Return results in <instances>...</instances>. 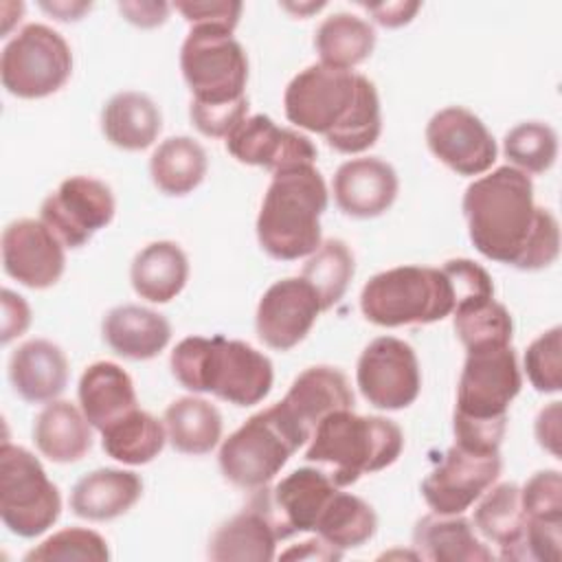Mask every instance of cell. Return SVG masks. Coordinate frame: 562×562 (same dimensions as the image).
Wrapping results in <instances>:
<instances>
[{"instance_id":"6da1fadb","label":"cell","mask_w":562,"mask_h":562,"mask_svg":"<svg viewBox=\"0 0 562 562\" xmlns=\"http://www.w3.org/2000/svg\"><path fill=\"white\" fill-rule=\"evenodd\" d=\"M474 248L518 270H542L560 255V224L533 202V182L505 165L468 184L461 202Z\"/></svg>"},{"instance_id":"7a4b0ae2","label":"cell","mask_w":562,"mask_h":562,"mask_svg":"<svg viewBox=\"0 0 562 562\" xmlns=\"http://www.w3.org/2000/svg\"><path fill=\"white\" fill-rule=\"evenodd\" d=\"M283 108L290 123L321 134L340 154L367 151L382 132L380 97L373 81L321 61L288 83Z\"/></svg>"},{"instance_id":"3957f363","label":"cell","mask_w":562,"mask_h":562,"mask_svg":"<svg viewBox=\"0 0 562 562\" xmlns=\"http://www.w3.org/2000/svg\"><path fill=\"white\" fill-rule=\"evenodd\" d=\"M452 417L454 443L498 452L507 430V408L520 393L522 375L512 345L465 349Z\"/></svg>"},{"instance_id":"277c9868","label":"cell","mask_w":562,"mask_h":562,"mask_svg":"<svg viewBox=\"0 0 562 562\" xmlns=\"http://www.w3.org/2000/svg\"><path fill=\"white\" fill-rule=\"evenodd\" d=\"M169 367L184 389L213 393L235 406L259 404L274 380L268 356L244 340L224 336L182 338L169 356Z\"/></svg>"},{"instance_id":"5b68a950","label":"cell","mask_w":562,"mask_h":562,"mask_svg":"<svg viewBox=\"0 0 562 562\" xmlns=\"http://www.w3.org/2000/svg\"><path fill=\"white\" fill-rule=\"evenodd\" d=\"M327 200L325 180L314 165L272 173L257 215L259 246L281 261L312 255L321 246V215Z\"/></svg>"},{"instance_id":"8992f818","label":"cell","mask_w":562,"mask_h":562,"mask_svg":"<svg viewBox=\"0 0 562 562\" xmlns=\"http://www.w3.org/2000/svg\"><path fill=\"white\" fill-rule=\"evenodd\" d=\"M402 448L404 435L395 422L342 408L316 426L305 459L316 463L338 487H347L364 474L393 465Z\"/></svg>"},{"instance_id":"52a82bcc","label":"cell","mask_w":562,"mask_h":562,"mask_svg":"<svg viewBox=\"0 0 562 562\" xmlns=\"http://www.w3.org/2000/svg\"><path fill=\"white\" fill-rule=\"evenodd\" d=\"M360 310L380 327L430 325L452 314L454 292L441 268L397 266L364 283Z\"/></svg>"},{"instance_id":"ba28073f","label":"cell","mask_w":562,"mask_h":562,"mask_svg":"<svg viewBox=\"0 0 562 562\" xmlns=\"http://www.w3.org/2000/svg\"><path fill=\"white\" fill-rule=\"evenodd\" d=\"M180 68L191 103L224 105L246 99L248 57L231 31L191 26L180 48Z\"/></svg>"},{"instance_id":"9c48e42d","label":"cell","mask_w":562,"mask_h":562,"mask_svg":"<svg viewBox=\"0 0 562 562\" xmlns=\"http://www.w3.org/2000/svg\"><path fill=\"white\" fill-rule=\"evenodd\" d=\"M61 514L57 485L46 476L40 459L22 446H0V518L20 538L48 531Z\"/></svg>"},{"instance_id":"30bf717a","label":"cell","mask_w":562,"mask_h":562,"mask_svg":"<svg viewBox=\"0 0 562 562\" xmlns=\"http://www.w3.org/2000/svg\"><path fill=\"white\" fill-rule=\"evenodd\" d=\"M72 72L68 42L46 24L22 26L2 48L0 79L9 94L42 99L57 92Z\"/></svg>"},{"instance_id":"8fae6325","label":"cell","mask_w":562,"mask_h":562,"mask_svg":"<svg viewBox=\"0 0 562 562\" xmlns=\"http://www.w3.org/2000/svg\"><path fill=\"white\" fill-rule=\"evenodd\" d=\"M296 450L299 446L283 430L272 408H266L222 441L217 459L226 481L255 492L266 487Z\"/></svg>"},{"instance_id":"7c38bea8","label":"cell","mask_w":562,"mask_h":562,"mask_svg":"<svg viewBox=\"0 0 562 562\" xmlns=\"http://www.w3.org/2000/svg\"><path fill=\"white\" fill-rule=\"evenodd\" d=\"M356 384L375 408L402 411L411 406L422 389L415 349L395 336L371 340L358 358Z\"/></svg>"},{"instance_id":"4fadbf2b","label":"cell","mask_w":562,"mask_h":562,"mask_svg":"<svg viewBox=\"0 0 562 562\" xmlns=\"http://www.w3.org/2000/svg\"><path fill=\"white\" fill-rule=\"evenodd\" d=\"M112 189L90 176L64 180L40 206V220L66 248H79L114 220Z\"/></svg>"},{"instance_id":"5bb4252c","label":"cell","mask_w":562,"mask_h":562,"mask_svg":"<svg viewBox=\"0 0 562 562\" xmlns=\"http://www.w3.org/2000/svg\"><path fill=\"white\" fill-rule=\"evenodd\" d=\"M270 408L301 448L329 413L353 408V393L340 369L318 364L299 373L285 397Z\"/></svg>"},{"instance_id":"9a60e30c","label":"cell","mask_w":562,"mask_h":562,"mask_svg":"<svg viewBox=\"0 0 562 562\" xmlns=\"http://www.w3.org/2000/svg\"><path fill=\"white\" fill-rule=\"evenodd\" d=\"M501 468L498 452H479L454 443L422 481V496L435 514H463L496 483Z\"/></svg>"},{"instance_id":"2e32d148","label":"cell","mask_w":562,"mask_h":562,"mask_svg":"<svg viewBox=\"0 0 562 562\" xmlns=\"http://www.w3.org/2000/svg\"><path fill=\"white\" fill-rule=\"evenodd\" d=\"M338 485L321 468H299L274 487L255 490L250 505L272 522L279 540L312 531Z\"/></svg>"},{"instance_id":"e0dca14e","label":"cell","mask_w":562,"mask_h":562,"mask_svg":"<svg viewBox=\"0 0 562 562\" xmlns=\"http://www.w3.org/2000/svg\"><path fill=\"white\" fill-rule=\"evenodd\" d=\"M426 143L435 158L459 176H481L496 160V140L485 123L461 105L432 114L426 125Z\"/></svg>"},{"instance_id":"ac0fdd59","label":"cell","mask_w":562,"mask_h":562,"mask_svg":"<svg viewBox=\"0 0 562 562\" xmlns=\"http://www.w3.org/2000/svg\"><path fill=\"white\" fill-rule=\"evenodd\" d=\"M323 312L321 299L303 277H288L272 283L255 314L259 340L277 351L296 347Z\"/></svg>"},{"instance_id":"d6986e66","label":"cell","mask_w":562,"mask_h":562,"mask_svg":"<svg viewBox=\"0 0 562 562\" xmlns=\"http://www.w3.org/2000/svg\"><path fill=\"white\" fill-rule=\"evenodd\" d=\"M64 248L42 220H15L2 231V268L18 283L44 290L64 274Z\"/></svg>"},{"instance_id":"ffe728a7","label":"cell","mask_w":562,"mask_h":562,"mask_svg":"<svg viewBox=\"0 0 562 562\" xmlns=\"http://www.w3.org/2000/svg\"><path fill=\"white\" fill-rule=\"evenodd\" d=\"M226 149L244 165L263 167L272 173L299 165H314V143L294 130L279 127L266 114L246 116L228 136Z\"/></svg>"},{"instance_id":"44dd1931","label":"cell","mask_w":562,"mask_h":562,"mask_svg":"<svg viewBox=\"0 0 562 562\" xmlns=\"http://www.w3.org/2000/svg\"><path fill=\"white\" fill-rule=\"evenodd\" d=\"M334 200L338 209L358 220H369L386 213L400 191L395 169L375 156L353 158L342 162L334 173Z\"/></svg>"},{"instance_id":"7402d4cb","label":"cell","mask_w":562,"mask_h":562,"mask_svg":"<svg viewBox=\"0 0 562 562\" xmlns=\"http://www.w3.org/2000/svg\"><path fill=\"white\" fill-rule=\"evenodd\" d=\"M9 380L24 402L48 404L68 384V358L46 338L26 340L9 358Z\"/></svg>"},{"instance_id":"603a6c76","label":"cell","mask_w":562,"mask_h":562,"mask_svg":"<svg viewBox=\"0 0 562 562\" xmlns=\"http://www.w3.org/2000/svg\"><path fill=\"white\" fill-rule=\"evenodd\" d=\"M415 558L430 562H487L496 555L461 514H428L413 529Z\"/></svg>"},{"instance_id":"cb8c5ba5","label":"cell","mask_w":562,"mask_h":562,"mask_svg":"<svg viewBox=\"0 0 562 562\" xmlns=\"http://www.w3.org/2000/svg\"><path fill=\"white\" fill-rule=\"evenodd\" d=\"M105 345L121 358L149 360L156 358L171 340L169 321L143 305L112 307L101 323Z\"/></svg>"},{"instance_id":"d4e9b609","label":"cell","mask_w":562,"mask_h":562,"mask_svg":"<svg viewBox=\"0 0 562 562\" xmlns=\"http://www.w3.org/2000/svg\"><path fill=\"white\" fill-rule=\"evenodd\" d=\"M143 494V481L136 472L119 468H99L81 476L70 492L75 516L105 522L130 512Z\"/></svg>"},{"instance_id":"484cf974","label":"cell","mask_w":562,"mask_h":562,"mask_svg":"<svg viewBox=\"0 0 562 562\" xmlns=\"http://www.w3.org/2000/svg\"><path fill=\"white\" fill-rule=\"evenodd\" d=\"M77 395L86 419L99 432L138 408L132 378L108 360L94 362L81 373Z\"/></svg>"},{"instance_id":"4316f807","label":"cell","mask_w":562,"mask_h":562,"mask_svg":"<svg viewBox=\"0 0 562 562\" xmlns=\"http://www.w3.org/2000/svg\"><path fill=\"white\" fill-rule=\"evenodd\" d=\"M279 536L261 509L248 505L222 522L209 540L206 555L215 562H270Z\"/></svg>"},{"instance_id":"83f0119b","label":"cell","mask_w":562,"mask_h":562,"mask_svg":"<svg viewBox=\"0 0 562 562\" xmlns=\"http://www.w3.org/2000/svg\"><path fill=\"white\" fill-rule=\"evenodd\" d=\"M83 411L68 400L48 402L33 424L37 450L55 463H75L92 448V430Z\"/></svg>"},{"instance_id":"f1b7e54d","label":"cell","mask_w":562,"mask_h":562,"mask_svg":"<svg viewBox=\"0 0 562 562\" xmlns=\"http://www.w3.org/2000/svg\"><path fill=\"white\" fill-rule=\"evenodd\" d=\"M525 522L527 516L516 483H498L485 490L472 518L476 531L498 547L501 560H520Z\"/></svg>"},{"instance_id":"f546056e","label":"cell","mask_w":562,"mask_h":562,"mask_svg":"<svg viewBox=\"0 0 562 562\" xmlns=\"http://www.w3.org/2000/svg\"><path fill=\"white\" fill-rule=\"evenodd\" d=\"M101 130L105 138L125 151L147 149L162 130L158 105L143 92H116L101 112Z\"/></svg>"},{"instance_id":"4dcf8cb0","label":"cell","mask_w":562,"mask_h":562,"mask_svg":"<svg viewBox=\"0 0 562 562\" xmlns=\"http://www.w3.org/2000/svg\"><path fill=\"white\" fill-rule=\"evenodd\" d=\"M189 279V259L176 241H151L132 261L130 281L140 299L169 303Z\"/></svg>"},{"instance_id":"1f68e13d","label":"cell","mask_w":562,"mask_h":562,"mask_svg":"<svg viewBox=\"0 0 562 562\" xmlns=\"http://www.w3.org/2000/svg\"><path fill=\"white\" fill-rule=\"evenodd\" d=\"M167 441L182 454H206L222 439V413L202 397H178L165 411Z\"/></svg>"},{"instance_id":"d6a6232c","label":"cell","mask_w":562,"mask_h":562,"mask_svg":"<svg viewBox=\"0 0 562 562\" xmlns=\"http://www.w3.org/2000/svg\"><path fill=\"white\" fill-rule=\"evenodd\" d=\"M209 158L204 147L189 136L162 140L149 158L151 182L165 195H187L198 189L206 176Z\"/></svg>"},{"instance_id":"836d02e7","label":"cell","mask_w":562,"mask_h":562,"mask_svg":"<svg viewBox=\"0 0 562 562\" xmlns=\"http://www.w3.org/2000/svg\"><path fill=\"white\" fill-rule=\"evenodd\" d=\"M314 46L321 64L351 70L373 53L375 31L367 20L347 11H338L318 24Z\"/></svg>"},{"instance_id":"e575fe53","label":"cell","mask_w":562,"mask_h":562,"mask_svg":"<svg viewBox=\"0 0 562 562\" xmlns=\"http://www.w3.org/2000/svg\"><path fill=\"white\" fill-rule=\"evenodd\" d=\"M167 441L165 424L151 413L136 408L116 424L101 430V446L108 457L127 465L154 461Z\"/></svg>"},{"instance_id":"d590c367","label":"cell","mask_w":562,"mask_h":562,"mask_svg":"<svg viewBox=\"0 0 562 562\" xmlns=\"http://www.w3.org/2000/svg\"><path fill=\"white\" fill-rule=\"evenodd\" d=\"M375 529L378 516L373 507L360 496L340 492L338 487L323 509L314 527V536L345 553L347 549H358L369 542L375 536Z\"/></svg>"},{"instance_id":"8d00e7d4","label":"cell","mask_w":562,"mask_h":562,"mask_svg":"<svg viewBox=\"0 0 562 562\" xmlns=\"http://www.w3.org/2000/svg\"><path fill=\"white\" fill-rule=\"evenodd\" d=\"M457 338L465 349L487 345H512L514 323L505 305L492 299L465 301L452 310Z\"/></svg>"},{"instance_id":"74e56055","label":"cell","mask_w":562,"mask_h":562,"mask_svg":"<svg viewBox=\"0 0 562 562\" xmlns=\"http://www.w3.org/2000/svg\"><path fill=\"white\" fill-rule=\"evenodd\" d=\"M353 252L342 239H327L312 252L301 277L314 288L323 312L334 307L347 292L353 277Z\"/></svg>"},{"instance_id":"f35d334b","label":"cell","mask_w":562,"mask_h":562,"mask_svg":"<svg viewBox=\"0 0 562 562\" xmlns=\"http://www.w3.org/2000/svg\"><path fill=\"white\" fill-rule=\"evenodd\" d=\"M503 154L522 173H544L558 158V134L551 125L527 121L512 127L503 138Z\"/></svg>"},{"instance_id":"ab89813d","label":"cell","mask_w":562,"mask_h":562,"mask_svg":"<svg viewBox=\"0 0 562 562\" xmlns=\"http://www.w3.org/2000/svg\"><path fill=\"white\" fill-rule=\"evenodd\" d=\"M26 562H48V560H88L105 562L110 560L108 542L101 533L83 527H66L24 555Z\"/></svg>"},{"instance_id":"60d3db41","label":"cell","mask_w":562,"mask_h":562,"mask_svg":"<svg viewBox=\"0 0 562 562\" xmlns=\"http://www.w3.org/2000/svg\"><path fill=\"white\" fill-rule=\"evenodd\" d=\"M562 327L540 334L525 351V371L540 393H558L562 386Z\"/></svg>"},{"instance_id":"b9f144b4","label":"cell","mask_w":562,"mask_h":562,"mask_svg":"<svg viewBox=\"0 0 562 562\" xmlns=\"http://www.w3.org/2000/svg\"><path fill=\"white\" fill-rule=\"evenodd\" d=\"M527 518L562 520V476L558 470H540L520 487Z\"/></svg>"},{"instance_id":"7bdbcfd3","label":"cell","mask_w":562,"mask_h":562,"mask_svg":"<svg viewBox=\"0 0 562 562\" xmlns=\"http://www.w3.org/2000/svg\"><path fill=\"white\" fill-rule=\"evenodd\" d=\"M248 114V97L224 105H189L191 123L211 138H226Z\"/></svg>"},{"instance_id":"ee69618b","label":"cell","mask_w":562,"mask_h":562,"mask_svg":"<svg viewBox=\"0 0 562 562\" xmlns=\"http://www.w3.org/2000/svg\"><path fill=\"white\" fill-rule=\"evenodd\" d=\"M176 9L184 15L191 26H217L224 31H235L241 9V2L235 0H211V2H176Z\"/></svg>"},{"instance_id":"f6af8a7d","label":"cell","mask_w":562,"mask_h":562,"mask_svg":"<svg viewBox=\"0 0 562 562\" xmlns=\"http://www.w3.org/2000/svg\"><path fill=\"white\" fill-rule=\"evenodd\" d=\"M31 323V310L26 305V301L11 292V290H2V331H0V340L7 345L11 342L15 336L24 334V329Z\"/></svg>"},{"instance_id":"bcb514c9","label":"cell","mask_w":562,"mask_h":562,"mask_svg":"<svg viewBox=\"0 0 562 562\" xmlns=\"http://www.w3.org/2000/svg\"><path fill=\"white\" fill-rule=\"evenodd\" d=\"M360 7L364 11H369L378 24L389 26V29L408 24L413 20V15L422 9L419 2H380V4L360 2Z\"/></svg>"},{"instance_id":"7dc6e473","label":"cell","mask_w":562,"mask_h":562,"mask_svg":"<svg viewBox=\"0 0 562 562\" xmlns=\"http://www.w3.org/2000/svg\"><path fill=\"white\" fill-rule=\"evenodd\" d=\"M536 439L553 457H560V402H551L538 413Z\"/></svg>"},{"instance_id":"c3c4849f","label":"cell","mask_w":562,"mask_h":562,"mask_svg":"<svg viewBox=\"0 0 562 562\" xmlns=\"http://www.w3.org/2000/svg\"><path fill=\"white\" fill-rule=\"evenodd\" d=\"M119 11L125 15L127 22L151 29L167 20L169 4L165 2H119Z\"/></svg>"},{"instance_id":"681fc988","label":"cell","mask_w":562,"mask_h":562,"mask_svg":"<svg viewBox=\"0 0 562 562\" xmlns=\"http://www.w3.org/2000/svg\"><path fill=\"white\" fill-rule=\"evenodd\" d=\"M283 560H340L342 558V551L327 544L323 538L314 536L288 551L281 553Z\"/></svg>"},{"instance_id":"f907efd6","label":"cell","mask_w":562,"mask_h":562,"mask_svg":"<svg viewBox=\"0 0 562 562\" xmlns=\"http://www.w3.org/2000/svg\"><path fill=\"white\" fill-rule=\"evenodd\" d=\"M42 9L53 13L57 20L68 22V20H79L81 13L90 9V2H70V4L68 2H53V4L42 2Z\"/></svg>"}]
</instances>
